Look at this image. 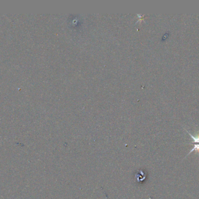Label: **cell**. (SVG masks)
<instances>
[{
  "label": "cell",
  "instance_id": "obj_1",
  "mask_svg": "<svg viewBox=\"0 0 199 199\" xmlns=\"http://www.w3.org/2000/svg\"><path fill=\"white\" fill-rule=\"evenodd\" d=\"M189 144L193 145V148L190 151V152L188 153V154L187 155V156L189 155V154H191L192 152H193V151H196L197 153L199 154V144H192V143H191V144L189 143Z\"/></svg>",
  "mask_w": 199,
  "mask_h": 199
},
{
  "label": "cell",
  "instance_id": "obj_2",
  "mask_svg": "<svg viewBox=\"0 0 199 199\" xmlns=\"http://www.w3.org/2000/svg\"><path fill=\"white\" fill-rule=\"evenodd\" d=\"M185 130L187 132V133H188V134L189 135V136L191 137V139H192L193 140V143H199V135H198V136L194 137V136H193V135H191L187 130H186L185 128Z\"/></svg>",
  "mask_w": 199,
  "mask_h": 199
}]
</instances>
